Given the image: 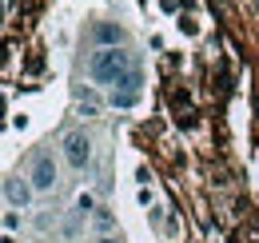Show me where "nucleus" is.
Listing matches in <instances>:
<instances>
[{
  "mask_svg": "<svg viewBox=\"0 0 259 243\" xmlns=\"http://www.w3.org/2000/svg\"><path fill=\"white\" fill-rule=\"evenodd\" d=\"M108 104H112V108H136V104H140V92H120V88H108Z\"/></svg>",
  "mask_w": 259,
  "mask_h": 243,
  "instance_id": "obj_6",
  "label": "nucleus"
},
{
  "mask_svg": "<svg viewBox=\"0 0 259 243\" xmlns=\"http://www.w3.org/2000/svg\"><path fill=\"white\" fill-rule=\"evenodd\" d=\"M92 219H96V231H100V235H112V231H116V219H112V212H108V208H96V212H92Z\"/></svg>",
  "mask_w": 259,
  "mask_h": 243,
  "instance_id": "obj_7",
  "label": "nucleus"
},
{
  "mask_svg": "<svg viewBox=\"0 0 259 243\" xmlns=\"http://www.w3.org/2000/svg\"><path fill=\"white\" fill-rule=\"evenodd\" d=\"M72 212L92 215V212H96V195H88V191H84V195H76V208H72Z\"/></svg>",
  "mask_w": 259,
  "mask_h": 243,
  "instance_id": "obj_8",
  "label": "nucleus"
},
{
  "mask_svg": "<svg viewBox=\"0 0 259 243\" xmlns=\"http://www.w3.org/2000/svg\"><path fill=\"white\" fill-rule=\"evenodd\" d=\"M36 199V187H32V180L28 176H8L4 180V204L16 212V208H28Z\"/></svg>",
  "mask_w": 259,
  "mask_h": 243,
  "instance_id": "obj_4",
  "label": "nucleus"
},
{
  "mask_svg": "<svg viewBox=\"0 0 259 243\" xmlns=\"http://www.w3.org/2000/svg\"><path fill=\"white\" fill-rule=\"evenodd\" d=\"M16 227H20V219H16V212H12V208H8V212H4V231H8V235H12V231H16Z\"/></svg>",
  "mask_w": 259,
  "mask_h": 243,
  "instance_id": "obj_9",
  "label": "nucleus"
},
{
  "mask_svg": "<svg viewBox=\"0 0 259 243\" xmlns=\"http://www.w3.org/2000/svg\"><path fill=\"white\" fill-rule=\"evenodd\" d=\"M132 68H140V64H136V56L128 48H96L88 56V80L100 84V88H112L120 76H128Z\"/></svg>",
  "mask_w": 259,
  "mask_h": 243,
  "instance_id": "obj_1",
  "label": "nucleus"
},
{
  "mask_svg": "<svg viewBox=\"0 0 259 243\" xmlns=\"http://www.w3.org/2000/svg\"><path fill=\"white\" fill-rule=\"evenodd\" d=\"M60 152H64V164L72 172H88L92 168V136L84 128H68L60 140Z\"/></svg>",
  "mask_w": 259,
  "mask_h": 243,
  "instance_id": "obj_2",
  "label": "nucleus"
},
{
  "mask_svg": "<svg viewBox=\"0 0 259 243\" xmlns=\"http://www.w3.org/2000/svg\"><path fill=\"white\" fill-rule=\"evenodd\" d=\"M92 243H120V239H116V235H96Z\"/></svg>",
  "mask_w": 259,
  "mask_h": 243,
  "instance_id": "obj_10",
  "label": "nucleus"
},
{
  "mask_svg": "<svg viewBox=\"0 0 259 243\" xmlns=\"http://www.w3.org/2000/svg\"><path fill=\"white\" fill-rule=\"evenodd\" d=\"M92 40H96V48H124L128 32L116 20H100V24H92Z\"/></svg>",
  "mask_w": 259,
  "mask_h": 243,
  "instance_id": "obj_5",
  "label": "nucleus"
},
{
  "mask_svg": "<svg viewBox=\"0 0 259 243\" xmlns=\"http://www.w3.org/2000/svg\"><path fill=\"white\" fill-rule=\"evenodd\" d=\"M28 180H32L36 195L52 191V187L60 183V164H56V155H52V152H36L32 155V168H28Z\"/></svg>",
  "mask_w": 259,
  "mask_h": 243,
  "instance_id": "obj_3",
  "label": "nucleus"
}]
</instances>
